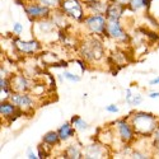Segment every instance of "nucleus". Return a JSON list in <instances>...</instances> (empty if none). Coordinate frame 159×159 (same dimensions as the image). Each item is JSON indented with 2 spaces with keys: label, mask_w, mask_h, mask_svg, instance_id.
Masks as SVG:
<instances>
[{
  "label": "nucleus",
  "mask_w": 159,
  "mask_h": 159,
  "mask_svg": "<svg viewBox=\"0 0 159 159\" xmlns=\"http://www.w3.org/2000/svg\"><path fill=\"white\" fill-rule=\"evenodd\" d=\"M0 115H2V118L9 120V122H11V121H16L18 117H20V115H24V113L11 101L2 99V103H0Z\"/></svg>",
  "instance_id": "12"
},
{
  "label": "nucleus",
  "mask_w": 159,
  "mask_h": 159,
  "mask_svg": "<svg viewBox=\"0 0 159 159\" xmlns=\"http://www.w3.org/2000/svg\"><path fill=\"white\" fill-rule=\"evenodd\" d=\"M107 18L104 14H87L83 20V27L88 32V34H94L102 37L106 34V27H107Z\"/></svg>",
  "instance_id": "6"
},
{
  "label": "nucleus",
  "mask_w": 159,
  "mask_h": 159,
  "mask_svg": "<svg viewBox=\"0 0 159 159\" xmlns=\"http://www.w3.org/2000/svg\"><path fill=\"white\" fill-rule=\"evenodd\" d=\"M111 127L116 135V139L121 144H132L138 138L136 132H135L134 127H132V125L129 121L127 117L126 118H118V120H116L115 122H112Z\"/></svg>",
  "instance_id": "4"
},
{
  "label": "nucleus",
  "mask_w": 159,
  "mask_h": 159,
  "mask_svg": "<svg viewBox=\"0 0 159 159\" xmlns=\"http://www.w3.org/2000/svg\"><path fill=\"white\" fill-rule=\"evenodd\" d=\"M131 158H135V159H149L152 158V153H147L144 150L140 149H134L131 153Z\"/></svg>",
  "instance_id": "24"
},
{
  "label": "nucleus",
  "mask_w": 159,
  "mask_h": 159,
  "mask_svg": "<svg viewBox=\"0 0 159 159\" xmlns=\"http://www.w3.org/2000/svg\"><path fill=\"white\" fill-rule=\"evenodd\" d=\"M25 157H27L28 159H38V154H36V153L32 150V148H28V149H27Z\"/></svg>",
  "instance_id": "30"
},
{
  "label": "nucleus",
  "mask_w": 159,
  "mask_h": 159,
  "mask_svg": "<svg viewBox=\"0 0 159 159\" xmlns=\"http://www.w3.org/2000/svg\"><path fill=\"white\" fill-rule=\"evenodd\" d=\"M62 158L68 159H80L84 158V145L79 141H73L62 152Z\"/></svg>",
  "instance_id": "15"
},
{
  "label": "nucleus",
  "mask_w": 159,
  "mask_h": 159,
  "mask_svg": "<svg viewBox=\"0 0 159 159\" xmlns=\"http://www.w3.org/2000/svg\"><path fill=\"white\" fill-rule=\"evenodd\" d=\"M126 10H127V5L113 2V0H110L104 16L108 20H120L124 17Z\"/></svg>",
  "instance_id": "14"
},
{
  "label": "nucleus",
  "mask_w": 159,
  "mask_h": 159,
  "mask_svg": "<svg viewBox=\"0 0 159 159\" xmlns=\"http://www.w3.org/2000/svg\"><path fill=\"white\" fill-rule=\"evenodd\" d=\"M36 2L41 3V4H43V5H46V7L51 8V9H56V8L60 7L61 0H36Z\"/></svg>",
  "instance_id": "25"
},
{
  "label": "nucleus",
  "mask_w": 159,
  "mask_h": 159,
  "mask_svg": "<svg viewBox=\"0 0 159 159\" xmlns=\"http://www.w3.org/2000/svg\"><path fill=\"white\" fill-rule=\"evenodd\" d=\"M104 37H107L121 45H127L131 42V36L126 32V30L124 28V25L121 24L120 20H107Z\"/></svg>",
  "instance_id": "8"
},
{
  "label": "nucleus",
  "mask_w": 159,
  "mask_h": 159,
  "mask_svg": "<svg viewBox=\"0 0 159 159\" xmlns=\"http://www.w3.org/2000/svg\"><path fill=\"white\" fill-rule=\"evenodd\" d=\"M42 144L45 145V147L47 149H52V148H55V147H59V145L62 143L59 134H57V131H54V130H51V131H47L46 134L42 136Z\"/></svg>",
  "instance_id": "19"
},
{
  "label": "nucleus",
  "mask_w": 159,
  "mask_h": 159,
  "mask_svg": "<svg viewBox=\"0 0 159 159\" xmlns=\"http://www.w3.org/2000/svg\"><path fill=\"white\" fill-rule=\"evenodd\" d=\"M76 62L79 64V66H80L82 71H85L87 70V61L84 59H79V60H76Z\"/></svg>",
  "instance_id": "31"
},
{
  "label": "nucleus",
  "mask_w": 159,
  "mask_h": 159,
  "mask_svg": "<svg viewBox=\"0 0 159 159\" xmlns=\"http://www.w3.org/2000/svg\"><path fill=\"white\" fill-rule=\"evenodd\" d=\"M34 83L28 76H25L22 73H14L11 74V87L14 92H32Z\"/></svg>",
  "instance_id": "13"
},
{
  "label": "nucleus",
  "mask_w": 159,
  "mask_h": 159,
  "mask_svg": "<svg viewBox=\"0 0 159 159\" xmlns=\"http://www.w3.org/2000/svg\"><path fill=\"white\" fill-rule=\"evenodd\" d=\"M129 121L131 122L132 127H134L136 135L145 139L152 136L154 130L159 125V117L155 116L154 113L145 112V111H134L129 116Z\"/></svg>",
  "instance_id": "1"
},
{
  "label": "nucleus",
  "mask_w": 159,
  "mask_h": 159,
  "mask_svg": "<svg viewBox=\"0 0 159 159\" xmlns=\"http://www.w3.org/2000/svg\"><path fill=\"white\" fill-rule=\"evenodd\" d=\"M48 149L43 145V148H42V145H38V148H37V154H38V159H45L48 157Z\"/></svg>",
  "instance_id": "27"
},
{
  "label": "nucleus",
  "mask_w": 159,
  "mask_h": 159,
  "mask_svg": "<svg viewBox=\"0 0 159 159\" xmlns=\"http://www.w3.org/2000/svg\"><path fill=\"white\" fill-rule=\"evenodd\" d=\"M148 97H149L150 99H157V98H159V92H157V90L149 92V93H148Z\"/></svg>",
  "instance_id": "32"
},
{
  "label": "nucleus",
  "mask_w": 159,
  "mask_h": 159,
  "mask_svg": "<svg viewBox=\"0 0 159 159\" xmlns=\"http://www.w3.org/2000/svg\"><path fill=\"white\" fill-rule=\"evenodd\" d=\"M70 122L73 124V126L75 127V130H76L78 132H84V131H87V130L89 129V124L84 120V118H82L79 115H74V116L71 117Z\"/></svg>",
  "instance_id": "22"
},
{
  "label": "nucleus",
  "mask_w": 159,
  "mask_h": 159,
  "mask_svg": "<svg viewBox=\"0 0 159 159\" xmlns=\"http://www.w3.org/2000/svg\"><path fill=\"white\" fill-rule=\"evenodd\" d=\"M143 94L140 93H134V90H132L131 88H127L125 90V102L129 104V106H139L143 102Z\"/></svg>",
  "instance_id": "21"
},
{
  "label": "nucleus",
  "mask_w": 159,
  "mask_h": 159,
  "mask_svg": "<svg viewBox=\"0 0 159 159\" xmlns=\"http://www.w3.org/2000/svg\"><path fill=\"white\" fill-rule=\"evenodd\" d=\"M108 3L102 0H84L87 14H104Z\"/></svg>",
  "instance_id": "16"
},
{
  "label": "nucleus",
  "mask_w": 159,
  "mask_h": 159,
  "mask_svg": "<svg viewBox=\"0 0 159 159\" xmlns=\"http://www.w3.org/2000/svg\"><path fill=\"white\" fill-rule=\"evenodd\" d=\"M33 32L36 34V38H38V39L42 36L43 37L42 42H46V43L51 42L48 39V37H51L54 39V37L59 36V28L51 18H46V19H41V20L34 22Z\"/></svg>",
  "instance_id": "7"
},
{
  "label": "nucleus",
  "mask_w": 159,
  "mask_h": 159,
  "mask_svg": "<svg viewBox=\"0 0 159 159\" xmlns=\"http://www.w3.org/2000/svg\"><path fill=\"white\" fill-rule=\"evenodd\" d=\"M62 76H64V79H66V80H69L71 83H79L82 80L80 75H78L75 73H71V71H66V70L62 73Z\"/></svg>",
  "instance_id": "23"
},
{
  "label": "nucleus",
  "mask_w": 159,
  "mask_h": 159,
  "mask_svg": "<svg viewBox=\"0 0 159 159\" xmlns=\"http://www.w3.org/2000/svg\"><path fill=\"white\" fill-rule=\"evenodd\" d=\"M8 99L14 103L24 115L34 112V108L37 106V99L31 92H23V93L22 92H13Z\"/></svg>",
  "instance_id": "5"
},
{
  "label": "nucleus",
  "mask_w": 159,
  "mask_h": 159,
  "mask_svg": "<svg viewBox=\"0 0 159 159\" xmlns=\"http://www.w3.org/2000/svg\"><path fill=\"white\" fill-rule=\"evenodd\" d=\"M113 2H117V3H121V4H125V5H127L130 0H113Z\"/></svg>",
  "instance_id": "34"
},
{
  "label": "nucleus",
  "mask_w": 159,
  "mask_h": 159,
  "mask_svg": "<svg viewBox=\"0 0 159 159\" xmlns=\"http://www.w3.org/2000/svg\"><path fill=\"white\" fill-rule=\"evenodd\" d=\"M149 84L150 85H159V76L152 79V80H149Z\"/></svg>",
  "instance_id": "33"
},
{
  "label": "nucleus",
  "mask_w": 159,
  "mask_h": 159,
  "mask_svg": "<svg viewBox=\"0 0 159 159\" xmlns=\"http://www.w3.org/2000/svg\"><path fill=\"white\" fill-rule=\"evenodd\" d=\"M23 9H24V13L27 14V17L30 18V20H32L33 23L37 20H41V19L50 18L52 14V10H54L41 3L36 2V0L25 3L23 5Z\"/></svg>",
  "instance_id": "9"
},
{
  "label": "nucleus",
  "mask_w": 159,
  "mask_h": 159,
  "mask_svg": "<svg viewBox=\"0 0 159 159\" xmlns=\"http://www.w3.org/2000/svg\"><path fill=\"white\" fill-rule=\"evenodd\" d=\"M106 112H108V113H118L120 112V107H118L117 104H115V103H111V104H108V106H106Z\"/></svg>",
  "instance_id": "28"
},
{
  "label": "nucleus",
  "mask_w": 159,
  "mask_h": 159,
  "mask_svg": "<svg viewBox=\"0 0 159 159\" xmlns=\"http://www.w3.org/2000/svg\"><path fill=\"white\" fill-rule=\"evenodd\" d=\"M22 32H23V24L19 23V22H16L14 24H13V33H14L16 36H19Z\"/></svg>",
  "instance_id": "29"
},
{
  "label": "nucleus",
  "mask_w": 159,
  "mask_h": 159,
  "mask_svg": "<svg viewBox=\"0 0 159 159\" xmlns=\"http://www.w3.org/2000/svg\"><path fill=\"white\" fill-rule=\"evenodd\" d=\"M56 131H57V134H59V136H60V139H61L62 143H68V141L75 139L76 132H78L70 121L64 122Z\"/></svg>",
  "instance_id": "17"
},
{
  "label": "nucleus",
  "mask_w": 159,
  "mask_h": 159,
  "mask_svg": "<svg viewBox=\"0 0 159 159\" xmlns=\"http://www.w3.org/2000/svg\"><path fill=\"white\" fill-rule=\"evenodd\" d=\"M59 9L68 17V19L76 23H83L87 17V10L84 7V0H61Z\"/></svg>",
  "instance_id": "3"
},
{
  "label": "nucleus",
  "mask_w": 159,
  "mask_h": 159,
  "mask_svg": "<svg viewBox=\"0 0 159 159\" xmlns=\"http://www.w3.org/2000/svg\"><path fill=\"white\" fill-rule=\"evenodd\" d=\"M0 92H2V96L4 94L3 99H8L9 96L14 92L11 87V75L10 76H0Z\"/></svg>",
  "instance_id": "20"
},
{
  "label": "nucleus",
  "mask_w": 159,
  "mask_h": 159,
  "mask_svg": "<svg viewBox=\"0 0 159 159\" xmlns=\"http://www.w3.org/2000/svg\"><path fill=\"white\" fill-rule=\"evenodd\" d=\"M79 54H80L82 59H84L89 64L98 62L104 57V45L98 38V36L89 34L83 39L80 46H79Z\"/></svg>",
  "instance_id": "2"
},
{
  "label": "nucleus",
  "mask_w": 159,
  "mask_h": 159,
  "mask_svg": "<svg viewBox=\"0 0 159 159\" xmlns=\"http://www.w3.org/2000/svg\"><path fill=\"white\" fill-rule=\"evenodd\" d=\"M152 4V0H130L127 4V10H130L131 13H141L144 11L148 13L149 8Z\"/></svg>",
  "instance_id": "18"
},
{
  "label": "nucleus",
  "mask_w": 159,
  "mask_h": 159,
  "mask_svg": "<svg viewBox=\"0 0 159 159\" xmlns=\"http://www.w3.org/2000/svg\"><path fill=\"white\" fill-rule=\"evenodd\" d=\"M150 141H152V144H153V147H154V148L159 147V125H158V127L154 130V132L152 134V136H150Z\"/></svg>",
  "instance_id": "26"
},
{
  "label": "nucleus",
  "mask_w": 159,
  "mask_h": 159,
  "mask_svg": "<svg viewBox=\"0 0 159 159\" xmlns=\"http://www.w3.org/2000/svg\"><path fill=\"white\" fill-rule=\"evenodd\" d=\"M108 155V147L102 143H92L84 147V158L87 159H102Z\"/></svg>",
  "instance_id": "11"
},
{
  "label": "nucleus",
  "mask_w": 159,
  "mask_h": 159,
  "mask_svg": "<svg viewBox=\"0 0 159 159\" xmlns=\"http://www.w3.org/2000/svg\"><path fill=\"white\" fill-rule=\"evenodd\" d=\"M11 45L18 54L23 55H36L42 50V42L36 37L32 39H20L17 36V38L11 41Z\"/></svg>",
  "instance_id": "10"
}]
</instances>
